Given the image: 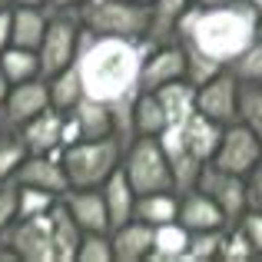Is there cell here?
I'll return each mask as SVG.
<instances>
[{"label":"cell","mask_w":262,"mask_h":262,"mask_svg":"<svg viewBox=\"0 0 262 262\" xmlns=\"http://www.w3.org/2000/svg\"><path fill=\"white\" fill-rule=\"evenodd\" d=\"M80 17L77 10H50V20H47V33L37 47L40 57V77H53L63 67H70L77 60V43H80Z\"/></svg>","instance_id":"52a82bcc"},{"label":"cell","mask_w":262,"mask_h":262,"mask_svg":"<svg viewBox=\"0 0 262 262\" xmlns=\"http://www.w3.org/2000/svg\"><path fill=\"white\" fill-rule=\"evenodd\" d=\"M196 189H203L206 196L212 199V203L223 209L226 223L236 226L239 216H243L246 209H249V196H246V176L239 173H229V169L216 166V163H206L203 173L196 179Z\"/></svg>","instance_id":"ba28073f"},{"label":"cell","mask_w":262,"mask_h":262,"mask_svg":"<svg viewBox=\"0 0 262 262\" xmlns=\"http://www.w3.org/2000/svg\"><path fill=\"white\" fill-rule=\"evenodd\" d=\"M20 186V183H17ZM60 196L43 189H33V186H20V203H17V219H30V216H43L57 206Z\"/></svg>","instance_id":"d6a6232c"},{"label":"cell","mask_w":262,"mask_h":262,"mask_svg":"<svg viewBox=\"0 0 262 262\" xmlns=\"http://www.w3.org/2000/svg\"><path fill=\"white\" fill-rule=\"evenodd\" d=\"M4 236L13 246V252L20 256V262H57V246H53V232H50V212L17 219Z\"/></svg>","instance_id":"8fae6325"},{"label":"cell","mask_w":262,"mask_h":262,"mask_svg":"<svg viewBox=\"0 0 262 262\" xmlns=\"http://www.w3.org/2000/svg\"><path fill=\"white\" fill-rule=\"evenodd\" d=\"M50 232H53V246H57V262H77V249L83 243V229L70 216L63 199H57V206L50 209Z\"/></svg>","instance_id":"603a6c76"},{"label":"cell","mask_w":262,"mask_h":262,"mask_svg":"<svg viewBox=\"0 0 262 262\" xmlns=\"http://www.w3.org/2000/svg\"><path fill=\"white\" fill-rule=\"evenodd\" d=\"M133 4H146V7H149V4H153V0H133Z\"/></svg>","instance_id":"f6af8a7d"},{"label":"cell","mask_w":262,"mask_h":262,"mask_svg":"<svg viewBox=\"0 0 262 262\" xmlns=\"http://www.w3.org/2000/svg\"><path fill=\"white\" fill-rule=\"evenodd\" d=\"M223 262H259V252L252 249V243L243 236L239 226H226V239H223Z\"/></svg>","instance_id":"836d02e7"},{"label":"cell","mask_w":262,"mask_h":262,"mask_svg":"<svg viewBox=\"0 0 262 262\" xmlns=\"http://www.w3.org/2000/svg\"><path fill=\"white\" fill-rule=\"evenodd\" d=\"M120 169L126 173L129 186L136 189V196L176 189L173 166H169V160H166V149H163L160 136H136V140L123 149Z\"/></svg>","instance_id":"5b68a950"},{"label":"cell","mask_w":262,"mask_h":262,"mask_svg":"<svg viewBox=\"0 0 262 262\" xmlns=\"http://www.w3.org/2000/svg\"><path fill=\"white\" fill-rule=\"evenodd\" d=\"M63 110L47 106L43 113L30 116L27 123H20L17 133L24 140L27 153H60L63 149Z\"/></svg>","instance_id":"5bb4252c"},{"label":"cell","mask_w":262,"mask_h":262,"mask_svg":"<svg viewBox=\"0 0 262 262\" xmlns=\"http://www.w3.org/2000/svg\"><path fill=\"white\" fill-rule=\"evenodd\" d=\"M133 126L136 136H163V129L169 126V113L163 106L156 90H140L133 100Z\"/></svg>","instance_id":"cb8c5ba5"},{"label":"cell","mask_w":262,"mask_h":262,"mask_svg":"<svg viewBox=\"0 0 262 262\" xmlns=\"http://www.w3.org/2000/svg\"><path fill=\"white\" fill-rule=\"evenodd\" d=\"M47 90H50V106L63 110V113H70L73 106H77L80 100H83V80H80L77 67H63L60 73H53V77H47Z\"/></svg>","instance_id":"4316f807"},{"label":"cell","mask_w":262,"mask_h":262,"mask_svg":"<svg viewBox=\"0 0 262 262\" xmlns=\"http://www.w3.org/2000/svg\"><path fill=\"white\" fill-rule=\"evenodd\" d=\"M27 146L24 140H20V133L13 126H4L0 129V179H13L17 176V169L24 166L27 160Z\"/></svg>","instance_id":"f1b7e54d"},{"label":"cell","mask_w":262,"mask_h":262,"mask_svg":"<svg viewBox=\"0 0 262 262\" xmlns=\"http://www.w3.org/2000/svg\"><path fill=\"white\" fill-rule=\"evenodd\" d=\"M186 80V53L179 43H163L153 47L143 60L140 70V90H160L166 83Z\"/></svg>","instance_id":"4fadbf2b"},{"label":"cell","mask_w":262,"mask_h":262,"mask_svg":"<svg viewBox=\"0 0 262 262\" xmlns=\"http://www.w3.org/2000/svg\"><path fill=\"white\" fill-rule=\"evenodd\" d=\"M179 223L186 226L189 232H199V229H226V216L203 189H183L179 192Z\"/></svg>","instance_id":"ac0fdd59"},{"label":"cell","mask_w":262,"mask_h":262,"mask_svg":"<svg viewBox=\"0 0 262 262\" xmlns=\"http://www.w3.org/2000/svg\"><path fill=\"white\" fill-rule=\"evenodd\" d=\"M70 113L77 116L80 140H106V136H116V120H113L110 103L93 100V96H83Z\"/></svg>","instance_id":"ffe728a7"},{"label":"cell","mask_w":262,"mask_h":262,"mask_svg":"<svg viewBox=\"0 0 262 262\" xmlns=\"http://www.w3.org/2000/svg\"><path fill=\"white\" fill-rule=\"evenodd\" d=\"M239 120L262 140V83H239Z\"/></svg>","instance_id":"1f68e13d"},{"label":"cell","mask_w":262,"mask_h":262,"mask_svg":"<svg viewBox=\"0 0 262 262\" xmlns=\"http://www.w3.org/2000/svg\"><path fill=\"white\" fill-rule=\"evenodd\" d=\"M7 7H13V0H0V10H7Z\"/></svg>","instance_id":"ee69618b"},{"label":"cell","mask_w":262,"mask_h":262,"mask_svg":"<svg viewBox=\"0 0 262 262\" xmlns=\"http://www.w3.org/2000/svg\"><path fill=\"white\" fill-rule=\"evenodd\" d=\"M123 143L116 136L106 140H77L60 149V163L70 179V189H100L123 163Z\"/></svg>","instance_id":"277c9868"},{"label":"cell","mask_w":262,"mask_h":262,"mask_svg":"<svg viewBox=\"0 0 262 262\" xmlns=\"http://www.w3.org/2000/svg\"><path fill=\"white\" fill-rule=\"evenodd\" d=\"M196 113H203L206 120L229 126L239 120V80L229 70H219L216 77H209L206 83L196 86Z\"/></svg>","instance_id":"30bf717a"},{"label":"cell","mask_w":262,"mask_h":262,"mask_svg":"<svg viewBox=\"0 0 262 262\" xmlns=\"http://www.w3.org/2000/svg\"><path fill=\"white\" fill-rule=\"evenodd\" d=\"M77 262H113V239L110 232H83L77 249Z\"/></svg>","instance_id":"e575fe53"},{"label":"cell","mask_w":262,"mask_h":262,"mask_svg":"<svg viewBox=\"0 0 262 262\" xmlns=\"http://www.w3.org/2000/svg\"><path fill=\"white\" fill-rule=\"evenodd\" d=\"M10 10H13V7L0 10V53L10 47Z\"/></svg>","instance_id":"f35d334b"},{"label":"cell","mask_w":262,"mask_h":262,"mask_svg":"<svg viewBox=\"0 0 262 262\" xmlns=\"http://www.w3.org/2000/svg\"><path fill=\"white\" fill-rule=\"evenodd\" d=\"M13 7H47V0H13Z\"/></svg>","instance_id":"b9f144b4"},{"label":"cell","mask_w":262,"mask_h":262,"mask_svg":"<svg viewBox=\"0 0 262 262\" xmlns=\"http://www.w3.org/2000/svg\"><path fill=\"white\" fill-rule=\"evenodd\" d=\"M259 20L262 10L252 0L189 7L176 33V43L186 53V80L199 86L219 70H226L259 37Z\"/></svg>","instance_id":"6da1fadb"},{"label":"cell","mask_w":262,"mask_h":262,"mask_svg":"<svg viewBox=\"0 0 262 262\" xmlns=\"http://www.w3.org/2000/svg\"><path fill=\"white\" fill-rule=\"evenodd\" d=\"M226 229H199L189 232V249H186V262H212L223 252Z\"/></svg>","instance_id":"4dcf8cb0"},{"label":"cell","mask_w":262,"mask_h":262,"mask_svg":"<svg viewBox=\"0 0 262 262\" xmlns=\"http://www.w3.org/2000/svg\"><path fill=\"white\" fill-rule=\"evenodd\" d=\"M10 80H7V73L4 70H0V106H4V100H7V93H10Z\"/></svg>","instance_id":"60d3db41"},{"label":"cell","mask_w":262,"mask_h":262,"mask_svg":"<svg viewBox=\"0 0 262 262\" xmlns=\"http://www.w3.org/2000/svg\"><path fill=\"white\" fill-rule=\"evenodd\" d=\"M189 0H153L149 4V33L146 40L153 47L163 43H176V33H179V20L183 13L189 10Z\"/></svg>","instance_id":"d6986e66"},{"label":"cell","mask_w":262,"mask_h":262,"mask_svg":"<svg viewBox=\"0 0 262 262\" xmlns=\"http://www.w3.org/2000/svg\"><path fill=\"white\" fill-rule=\"evenodd\" d=\"M259 37H262V20H259Z\"/></svg>","instance_id":"bcb514c9"},{"label":"cell","mask_w":262,"mask_h":262,"mask_svg":"<svg viewBox=\"0 0 262 262\" xmlns=\"http://www.w3.org/2000/svg\"><path fill=\"white\" fill-rule=\"evenodd\" d=\"M246 196H249V209L262 212V160L252 166V173L246 176Z\"/></svg>","instance_id":"74e56055"},{"label":"cell","mask_w":262,"mask_h":262,"mask_svg":"<svg viewBox=\"0 0 262 262\" xmlns=\"http://www.w3.org/2000/svg\"><path fill=\"white\" fill-rule=\"evenodd\" d=\"M136 219L149 226H163V223H173L179 216V192H146V196H136Z\"/></svg>","instance_id":"484cf974"},{"label":"cell","mask_w":262,"mask_h":262,"mask_svg":"<svg viewBox=\"0 0 262 262\" xmlns=\"http://www.w3.org/2000/svg\"><path fill=\"white\" fill-rule=\"evenodd\" d=\"M192 7H216V4H226V0H189Z\"/></svg>","instance_id":"7bdbcfd3"},{"label":"cell","mask_w":262,"mask_h":262,"mask_svg":"<svg viewBox=\"0 0 262 262\" xmlns=\"http://www.w3.org/2000/svg\"><path fill=\"white\" fill-rule=\"evenodd\" d=\"M219 136H223V126L212 120H206L203 113L192 110L189 116H183L179 123H169L163 129L160 143L166 149V160L173 166V179H176V192L192 189L196 186L203 166L216 156Z\"/></svg>","instance_id":"3957f363"},{"label":"cell","mask_w":262,"mask_h":262,"mask_svg":"<svg viewBox=\"0 0 262 262\" xmlns=\"http://www.w3.org/2000/svg\"><path fill=\"white\" fill-rule=\"evenodd\" d=\"M17 203H20L17 179H0V232H7L17 223Z\"/></svg>","instance_id":"d590c367"},{"label":"cell","mask_w":262,"mask_h":262,"mask_svg":"<svg viewBox=\"0 0 262 262\" xmlns=\"http://www.w3.org/2000/svg\"><path fill=\"white\" fill-rule=\"evenodd\" d=\"M50 106V90H47V80H24V83H13L10 93H7L4 106H0V116H4V126L17 129L20 123H27L30 116L43 113Z\"/></svg>","instance_id":"7c38bea8"},{"label":"cell","mask_w":262,"mask_h":262,"mask_svg":"<svg viewBox=\"0 0 262 262\" xmlns=\"http://www.w3.org/2000/svg\"><path fill=\"white\" fill-rule=\"evenodd\" d=\"M262 160V140L246 126L243 120L223 126V136H219V146H216V156L212 163L229 173H239V176H249L252 166Z\"/></svg>","instance_id":"9c48e42d"},{"label":"cell","mask_w":262,"mask_h":262,"mask_svg":"<svg viewBox=\"0 0 262 262\" xmlns=\"http://www.w3.org/2000/svg\"><path fill=\"white\" fill-rule=\"evenodd\" d=\"M83 30L106 33V37H136L146 40L149 33V7L133 0H83L77 7Z\"/></svg>","instance_id":"8992f818"},{"label":"cell","mask_w":262,"mask_h":262,"mask_svg":"<svg viewBox=\"0 0 262 262\" xmlns=\"http://www.w3.org/2000/svg\"><path fill=\"white\" fill-rule=\"evenodd\" d=\"M60 199L83 232H110V212L103 189H67Z\"/></svg>","instance_id":"e0dca14e"},{"label":"cell","mask_w":262,"mask_h":262,"mask_svg":"<svg viewBox=\"0 0 262 262\" xmlns=\"http://www.w3.org/2000/svg\"><path fill=\"white\" fill-rule=\"evenodd\" d=\"M100 189H103V199H106L110 232H113L116 226H123V223H129V219H133V212H136V189L129 186V179H126L123 169H116V173L110 176Z\"/></svg>","instance_id":"7402d4cb"},{"label":"cell","mask_w":262,"mask_h":262,"mask_svg":"<svg viewBox=\"0 0 262 262\" xmlns=\"http://www.w3.org/2000/svg\"><path fill=\"white\" fill-rule=\"evenodd\" d=\"M83 0H47V10H77Z\"/></svg>","instance_id":"ab89813d"},{"label":"cell","mask_w":262,"mask_h":262,"mask_svg":"<svg viewBox=\"0 0 262 262\" xmlns=\"http://www.w3.org/2000/svg\"><path fill=\"white\" fill-rule=\"evenodd\" d=\"M149 50H153L149 40L80 30L73 67L83 80V93L103 103H120L126 96H136L140 93V70Z\"/></svg>","instance_id":"7a4b0ae2"},{"label":"cell","mask_w":262,"mask_h":262,"mask_svg":"<svg viewBox=\"0 0 262 262\" xmlns=\"http://www.w3.org/2000/svg\"><path fill=\"white\" fill-rule=\"evenodd\" d=\"M47 20H50L47 7H13L10 10V43L37 50L47 33Z\"/></svg>","instance_id":"44dd1931"},{"label":"cell","mask_w":262,"mask_h":262,"mask_svg":"<svg viewBox=\"0 0 262 262\" xmlns=\"http://www.w3.org/2000/svg\"><path fill=\"white\" fill-rule=\"evenodd\" d=\"M13 179H17L20 186H33V189L53 192V196H63V192L70 189V179L63 173L60 153H30Z\"/></svg>","instance_id":"9a60e30c"},{"label":"cell","mask_w":262,"mask_h":262,"mask_svg":"<svg viewBox=\"0 0 262 262\" xmlns=\"http://www.w3.org/2000/svg\"><path fill=\"white\" fill-rule=\"evenodd\" d=\"M110 239H113V262H149V252L156 246V226L133 216L129 223L116 226Z\"/></svg>","instance_id":"2e32d148"},{"label":"cell","mask_w":262,"mask_h":262,"mask_svg":"<svg viewBox=\"0 0 262 262\" xmlns=\"http://www.w3.org/2000/svg\"><path fill=\"white\" fill-rule=\"evenodd\" d=\"M0 70L7 73L10 83H24V80H37L40 77V57L37 50H27V47H7L0 53Z\"/></svg>","instance_id":"83f0119b"},{"label":"cell","mask_w":262,"mask_h":262,"mask_svg":"<svg viewBox=\"0 0 262 262\" xmlns=\"http://www.w3.org/2000/svg\"><path fill=\"white\" fill-rule=\"evenodd\" d=\"M226 70L239 80V83H262V37H256Z\"/></svg>","instance_id":"f546056e"},{"label":"cell","mask_w":262,"mask_h":262,"mask_svg":"<svg viewBox=\"0 0 262 262\" xmlns=\"http://www.w3.org/2000/svg\"><path fill=\"white\" fill-rule=\"evenodd\" d=\"M0 129H4V116H0Z\"/></svg>","instance_id":"7dc6e473"},{"label":"cell","mask_w":262,"mask_h":262,"mask_svg":"<svg viewBox=\"0 0 262 262\" xmlns=\"http://www.w3.org/2000/svg\"><path fill=\"white\" fill-rule=\"evenodd\" d=\"M189 249V229L179 219L156 226V246L149 252V262H186Z\"/></svg>","instance_id":"d4e9b609"},{"label":"cell","mask_w":262,"mask_h":262,"mask_svg":"<svg viewBox=\"0 0 262 262\" xmlns=\"http://www.w3.org/2000/svg\"><path fill=\"white\" fill-rule=\"evenodd\" d=\"M239 229H243V236L252 243V249L259 252V259H262V212L259 209H246L243 216H239Z\"/></svg>","instance_id":"8d00e7d4"}]
</instances>
